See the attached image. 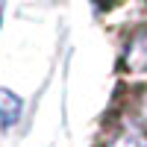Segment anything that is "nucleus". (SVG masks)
<instances>
[{
  "mask_svg": "<svg viewBox=\"0 0 147 147\" xmlns=\"http://www.w3.org/2000/svg\"><path fill=\"white\" fill-rule=\"evenodd\" d=\"M18 115H21V100L12 91L0 88V121H3L6 127H12L18 121Z\"/></svg>",
  "mask_w": 147,
  "mask_h": 147,
  "instance_id": "obj_3",
  "label": "nucleus"
},
{
  "mask_svg": "<svg viewBox=\"0 0 147 147\" xmlns=\"http://www.w3.org/2000/svg\"><path fill=\"white\" fill-rule=\"evenodd\" d=\"M106 147H147V129L138 124H124Z\"/></svg>",
  "mask_w": 147,
  "mask_h": 147,
  "instance_id": "obj_2",
  "label": "nucleus"
},
{
  "mask_svg": "<svg viewBox=\"0 0 147 147\" xmlns=\"http://www.w3.org/2000/svg\"><path fill=\"white\" fill-rule=\"evenodd\" d=\"M100 3H106V0H100Z\"/></svg>",
  "mask_w": 147,
  "mask_h": 147,
  "instance_id": "obj_4",
  "label": "nucleus"
},
{
  "mask_svg": "<svg viewBox=\"0 0 147 147\" xmlns=\"http://www.w3.org/2000/svg\"><path fill=\"white\" fill-rule=\"evenodd\" d=\"M124 65L132 74H147V30L138 32L136 38L129 41L127 53H124Z\"/></svg>",
  "mask_w": 147,
  "mask_h": 147,
  "instance_id": "obj_1",
  "label": "nucleus"
}]
</instances>
